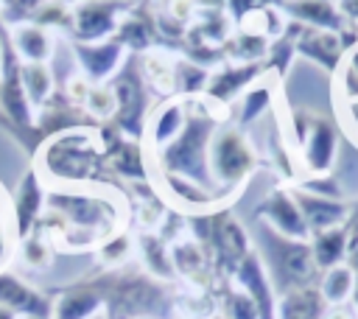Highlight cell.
<instances>
[{
  "instance_id": "1",
  "label": "cell",
  "mask_w": 358,
  "mask_h": 319,
  "mask_svg": "<svg viewBox=\"0 0 358 319\" xmlns=\"http://www.w3.org/2000/svg\"><path fill=\"white\" fill-rule=\"evenodd\" d=\"M103 297L106 319H154L171 311L168 288L145 271L112 269L90 280Z\"/></svg>"
},
{
  "instance_id": "2",
  "label": "cell",
  "mask_w": 358,
  "mask_h": 319,
  "mask_svg": "<svg viewBox=\"0 0 358 319\" xmlns=\"http://www.w3.org/2000/svg\"><path fill=\"white\" fill-rule=\"evenodd\" d=\"M187 106H190V115H187L182 134L157 151L159 173H176V176H185L190 182L218 190L210 176V140L215 129L221 126V120L207 109L210 104L204 98H201V109H196L193 98H187Z\"/></svg>"
},
{
  "instance_id": "3",
  "label": "cell",
  "mask_w": 358,
  "mask_h": 319,
  "mask_svg": "<svg viewBox=\"0 0 358 319\" xmlns=\"http://www.w3.org/2000/svg\"><path fill=\"white\" fill-rule=\"evenodd\" d=\"M257 255L263 260V269L274 285V294L282 297L296 288H308L319 283V269L310 252V241H296L274 232L263 221H257L255 229Z\"/></svg>"
},
{
  "instance_id": "4",
  "label": "cell",
  "mask_w": 358,
  "mask_h": 319,
  "mask_svg": "<svg viewBox=\"0 0 358 319\" xmlns=\"http://www.w3.org/2000/svg\"><path fill=\"white\" fill-rule=\"evenodd\" d=\"M103 146L90 129H67L56 137H50L42 146V165L45 173L64 185H81L98 176L103 162Z\"/></svg>"
},
{
  "instance_id": "5",
  "label": "cell",
  "mask_w": 358,
  "mask_h": 319,
  "mask_svg": "<svg viewBox=\"0 0 358 319\" xmlns=\"http://www.w3.org/2000/svg\"><path fill=\"white\" fill-rule=\"evenodd\" d=\"M257 151L241 126H218L210 140V176L224 193H238L257 171Z\"/></svg>"
},
{
  "instance_id": "6",
  "label": "cell",
  "mask_w": 358,
  "mask_h": 319,
  "mask_svg": "<svg viewBox=\"0 0 358 319\" xmlns=\"http://www.w3.org/2000/svg\"><path fill=\"white\" fill-rule=\"evenodd\" d=\"M204 249L213 260V271H224L229 280H232L235 269L241 266V260L252 252L249 232L229 213V207L210 210V232H207Z\"/></svg>"
},
{
  "instance_id": "7",
  "label": "cell",
  "mask_w": 358,
  "mask_h": 319,
  "mask_svg": "<svg viewBox=\"0 0 358 319\" xmlns=\"http://www.w3.org/2000/svg\"><path fill=\"white\" fill-rule=\"evenodd\" d=\"M117 109L112 118V126L129 137V140H140L145 134V123H148V101H145V81L143 73L134 67H123L112 81H109Z\"/></svg>"
},
{
  "instance_id": "8",
  "label": "cell",
  "mask_w": 358,
  "mask_h": 319,
  "mask_svg": "<svg viewBox=\"0 0 358 319\" xmlns=\"http://www.w3.org/2000/svg\"><path fill=\"white\" fill-rule=\"evenodd\" d=\"M126 8L112 0H84L70 6V34L73 42H103L112 39Z\"/></svg>"
},
{
  "instance_id": "9",
  "label": "cell",
  "mask_w": 358,
  "mask_h": 319,
  "mask_svg": "<svg viewBox=\"0 0 358 319\" xmlns=\"http://www.w3.org/2000/svg\"><path fill=\"white\" fill-rule=\"evenodd\" d=\"M338 129L322 115H310L308 132L299 143V160L305 176H327L338 160Z\"/></svg>"
},
{
  "instance_id": "10",
  "label": "cell",
  "mask_w": 358,
  "mask_h": 319,
  "mask_svg": "<svg viewBox=\"0 0 358 319\" xmlns=\"http://www.w3.org/2000/svg\"><path fill=\"white\" fill-rule=\"evenodd\" d=\"M42 210H48V187L42 185L39 168L31 165L20 176L14 199H11V227H14V238L17 241L28 238L39 227Z\"/></svg>"
},
{
  "instance_id": "11",
  "label": "cell",
  "mask_w": 358,
  "mask_h": 319,
  "mask_svg": "<svg viewBox=\"0 0 358 319\" xmlns=\"http://www.w3.org/2000/svg\"><path fill=\"white\" fill-rule=\"evenodd\" d=\"M0 106L14 126L36 129V109L31 106V101L25 95V84H22V62L8 48V39H6L3 70H0Z\"/></svg>"
},
{
  "instance_id": "12",
  "label": "cell",
  "mask_w": 358,
  "mask_h": 319,
  "mask_svg": "<svg viewBox=\"0 0 358 319\" xmlns=\"http://www.w3.org/2000/svg\"><path fill=\"white\" fill-rule=\"evenodd\" d=\"M73 56L90 84H109L126 62V48L112 36L103 42H73Z\"/></svg>"
},
{
  "instance_id": "13",
  "label": "cell",
  "mask_w": 358,
  "mask_h": 319,
  "mask_svg": "<svg viewBox=\"0 0 358 319\" xmlns=\"http://www.w3.org/2000/svg\"><path fill=\"white\" fill-rule=\"evenodd\" d=\"M257 221H263L266 227H271L274 232L285 235V238H296V241H308V224L299 213V204L291 193V187H274L263 196V201L255 210Z\"/></svg>"
},
{
  "instance_id": "14",
  "label": "cell",
  "mask_w": 358,
  "mask_h": 319,
  "mask_svg": "<svg viewBox=\"0 0 358 319\" xmlns=\"http://www.w3.org/2000/svg\"><path fill=\"white\" fill-rule=\"evenodd\" d=\"M280 11H282L288 20L299 22V25H305V28L333 31V34H341V36L358 34V28H352V25L341 17L336 0H282V3H280Z\"/></svg>"
},
{
  "instance_id": "15",
  "label": "cell",
  "mask_w": 358,
  "mask_h": 319,
  "mask_svg": "<svg viewBox=\"0 0 358 319\" xmlns=\"http://www.w3.org/2000/svg\"><path fill=\"white\" fill-rule=\"evenodd\" d=\"M232 283L252 297V302L257 308V319H277V294H274V285H271V280L263 269V260L255 249L241 260V266L232 274Z\"/></svg>"
},
{
  "instance_id": "16",
  "label": "cell",
  "mask_w": 358,
  "mask_h": 319,
  "mask_svg": "<svg viewBox=\"0 0 358 319\" xmlns=\"http://www.w3.org/2000/svg\"><path fill=\"white\" fill-rule=\"evenodd\" d=\"M6 39L22 64H50L56 56V36L50 28L39 25V22L8 25Z\"/></svg>"
},
{
  "instance_id": "17",
  "label": "cell",
  "mask_w": 358,
  "mask_h": 319,
  "mask_svg": "<svg viewBox=\"0 0 358 319\" xmlns=\"http://www.w3.org/2000/svg\"><path fill=\"white\" fill-rule=\"evenodd\" d=\"M263 73H266L263 64L229 62V64L218 67L215 73H210V81H207V90H204V101H210L213 106H227L229 101L241 98Z\"/></svg>"
},
{
  "instance_id": "18",
  "label": "cell",
  "mask_w": 358,
  "mask_h": 319,
  "mask_svg": "<svg viewBox=\"0 0 358 319\" xmlns=\"http://www.w3.org/2000/svg\"><path fill=\"white\" fill-rule=\"evenodd\" d=\"M0 308H8L17 316H36V319H50L53 299L25 280H20L11 271H0Z\"/></svg>"
},
{
  "instance_id": "19",
  "label": "cell",
  "mask_w": 358,
  "mask_h": 319,
  "mask_svg": "<svg viewBox=\"0 0 358 319\" xmlns=\"http://www.w3.org/2000/svg\"><path fill=\"white\" fill-rule=\"evenodd\" d=\"M347 42L341 34H333V31H319V28H305L302 25V34L296 39V56H305L310 62H316L319 67H324L327 73H338L344 56H347Z\"/></svg>"
},
{
  "instance_id": "20",
  "label": "cell",
  "mask_w": 358,
  "mask_h": 319,
  "mask_svg": "<svg viewBox=\"0 0 358 319\" xmlns=\"http://www.w3.org/2000/svg\"><path fill=\"white\" fill-rule=\"evenodd\" d=\"M296 204H299V213L308 224V232H324V229H333V227H341L350 215V201H341V199H327V196H316V193H308L302 187H291Z\"/></svg>"
},
{
  "instance_id": "21",
  "label": "cell",
  "mask_w": 358,
  "mask_h": 319,
  "mask_svg": "<svg viewBox=\"0 0 358 319\" xmlns=\"http://www.w3.org/2000/svg\"><path fill=\"white\" fill-rule=\"evenodd\" d=\"M187 115H190V106H187V98H165L151 115H148V123H145V140L154 151L165 148L171 140H176L187 123Z\"/></svg>"
},
{
  "instance_id": "22",
  "label": "cell",
  "mask_w": 358,
  "mask_h": 319,
  "mask_svg": "<svg viewBox=\"0 0 358 319\" xmlns=\"http://www.w3.org/2000/svg\"><path fill=\"white\" fill-rule=\"evenodd\" d=\"M171 260H173L176 277L190 283L196 291H207L210 277H213V260L201 243H196L193 238L173 241L171 243Z\"/></svg>"
},
{
  "instance_id": "23",
  "label": "cell",
  "mask_w": 358,
  "mask_h": 319,
  "mask_svg": "<svg viewBox=\"0 0 358 319\" xmlns=\"http://www.w3.org/2000/svg\"><path fill=\"white\" fill-rule=\"evenodd\" d=\"M95 313H103V297L90 280L73 283L53 297L50 319H92Z\"/></svg>"
},
{
  "instance_id": "24",
  "label": "cell",
  "mask_w": 358,
  "mask_h": 319,
  "mask_svg": "<svg viewBox=\"0 0 358 319\" xmlns=\"http://www.w3.org/2000/svg\"><path fill=\"white\" fill-rule=\"evenodd\" d=\"M162 176V190L171 201H176L179 207H187V210H196V213H207V210H218L224 207L221 201L229 199V193L224 190H213V187H204L199 182H190L185 176H176V173H159Z\"/></svg>"
},
{
  "instance_id": "25",
  "label": "cell",
  "mask_w": 358,
  "mask_h": 319,
  "mask_svg": "<svg viewBox=\"0 0 358 319\" xmlns=\"http://www.w3.org/2000/svg\"><path fill=\"white\" fill-rule=\"evenodd\" d=\"M134 249L140 252V260H143L145 274H151L159 283L176 280L173 260H171V243L159 232H140L134 238Z\"/></svg>"
},
{
  "instance_id": "26",
  "label": "cell",
  "mask_w": 358,
  "mask_h": 319,
  "mask_svg": "<svg viewBox=\"0 0 358 319\" xmlns=\"http://www.w3.org/2000/svg\"><path fill=\"white\" fill-rule=\"evenodd\" d=\"M327 305L316 285L277 297V319H324Z\"/></svg>"
},
{
  "instance_id": "27",
  "label": "cell",
  "mask_w": 358,
  "mask_h": 319,
  "mask_svg": "<svg viewBox=\"0 0 358 319\" xmlns=\"http://www.w3.org/2000/svg\"><path fill=\"white\" fill-rule=\"evenodd\" d=\"M308 241H310V252H313L319 274L338 266V263H347V229H344V224L324 229V232H313Z\"/></svg>"
},
{
  "instance_id": "28",
  "label": "cell",
  "mask_w": 358,
  "mask_h": 319,
  "mask_svg": "<svg viewBox=\"0 0 358 319\" xmlns=\"http://www.w3.org/2000/svg\"><path fill=\"white\" fill-rule=\"evenodd\" d=\"M322 299L327 308H344L350 299H352V288H355V271L350 263H338L327 271L319 274V283H316Z\"/></svg>"
},
{
  "instance_id": "29",
  "label": "cell",
  "mask_w": 358,
  "mask_h": 319,
  "mask_svg": "<svg viewBox=\"0 0 358 319\" xmlns=\"http://www.w3.org/2000/svg\"><path fill=\"white\" fill-rule=\"evenodd\" d=\"M22 84H25V95L31 106L39 115L53 101V92H56L53 64H22Z\"/></svg>"
},
{
  "instance_id": "30",
  "label": "cell",
  "mask_w": 358,
  "mask_h": 319,
  "mask_svg": "<svg viewBox=\"0 0 358 319\" xmlns=\"http://www.w3.org/2000/svg\"><path fill=\"white\" fill-rule=\"evenodd\" d=\"M271 101H274V87H271V81H266V73H263V76L238 98V126L243 129V126L255 123L257 118H263V115L268 112Z\"/></svg>"
},
{
  "instance_id": "31",
  "label": "cell",
  "mask_w": 358,
  "mask_h": 319,
  "mask_svg": "<svg viewBox=\"0 0 358 319\" xmlns=\"http://www.w3.org/2000/svg\"><path fill=\"white\" fill-rule=\"evenodd\" d=\"M98 252V263L112 271V269H123L129 263V257L134 255V238L126 229H115L106 238H101V243L95 246Z\"/></svg>"
},
{
  "instance_id": "32",
  "label": "cell",
  "mask_w": 358,
  "mask_h": 319,
  "mask_svg": "<svg viewBox=\"0 0 358 319\" xmlns=\"http://www.w3.org/2000/svg\"><path fill=\"white\" fill-rule=\"evenodd\" d=\"M143 81H148L162 95H176V62L162 53H148L143 59Z\"/></svg>"
},
{
  "instance_id": "33",
  "label": "cell",
  "mask_w": 358,
  "mask_h": 319,
  "mask_svg": "<svg viewBox=\"0 0 358 319\" xmlns=\"http://www.w3.org/2000/svg\"><path fill=\"white\" fill-rule=\"evenodd\" d=\"M115 39L126 48V50H134V53H145L154 42H157V34L151 31V25L143 20V17H134V14H123L117 31H115Z\"/></svg>"
},
{
  "instance_id": "34",
  "label": "cell",
  "mask_w": 358,
  "mask_h": 319,
  "mask_svg": "<svg viewBox=\"0 0 358 319\" xmlns=\"http://www.w3.org/2000/svg\"><path fill=\"white\" fill-rule=\"evenodd\" d=\"M210 70L199 62H176V98L199 95L207 90Z\"/></svg>"
},
{
  "instance_id": "35",
  "label": "cell",
  "mask_w": 358,
  "mask_h": 319,
  "mask_svg": "<svg viewBox=\"0 0 358 319\" xmlns=\"http://www.w3.org/2000/svg\"><path fill=\"white\" fill-rule=\"evenodd\" d=\"M20 257L28 269H45L50 266V257H53V249H50V235H45L39 227L20 241Z\"/></svg>"
},
{
  "instance_id": "36",
  "label": "cell",
  "mask_w": 358,
  "mask_h": 319,
  "mask_svg": "<svg viewBox=\"0 0 358 319\" xmlns=\"http://www.w3.org/2000/svg\"><path fill=\"white\" fill-rule=\"evenodd\" d=\"M81 109L92 118V120H112L115 118V109H117V101H115V92L109 84H92Z\"/></svg>"
},
{
  "instance_id": "37",
  "label": "cell",
  "mask_w": 358,
  "mask_h": 319,
  "mask_svg": "<svg viewBox=\"0 0 358 319\" xmlns=\"http://www.w3.org/2000/svg\"><path fill=\"white\" fill-rule=\"evenodd\" d=\"M221 316L224 319H257V308H255L252 297L232 283L224 291V313Z\"/></svg>"
},
{
  "instance_id": "38",
  "label": "cell",
  "mask_w": 358,
  "mask_h": 319,
  "mask_svg": "<svg viewBox=\"0 0 358 319\" xmlns=\"http://www.w3.org/2000/svg\"><path fill=\"white\" fill-rule=\"evenodd\" d=\"M338 90H341V98L347 104H355L358 101V45H352L338 67Z\"/></svg>"
},
{
  "instance_id": "39",
  "label": "cell",
  "mask_w": 358,
  "mask_h": 319,
  "mask_svg": "<svg viewBox=\"0 0 358 319\" xmlns=\"http://www.w3.org/2000/svg\"><path fill=\"white\" fill-rule=\"evenodd\" d=\"M50 0H6L0 17L8 25H20V22H36V17L42 14V8Z\"/></svg>"
},
{
  "instance_id": "40",
  "label": "cell",
  "mask_w": 358,
  "mask_h": 319,
  "mask_svg": "<svg viewBox=\"0 0 358 319\" xmlns=\"http://www.w3.org/2000/svg\"><path fill=\"white\" fill-rule=\"evenodd\" d=\"M336 6H338V11H341V17H344L352 28H358V0H336Z\"/></svg>"
},
{
  "instance_id": "41",
  "label": "cell",
  "mask_w": 358,
  "mask_h": 319,
  "mask_svg": "<svg viewBox=\"0 0 358 319\" xmlns=\"http://www.w3.org/2000/svg\"><path fill=\"white\" fill-rule=\"evenodd\" d=\"M347 263H350V266H352V271H355V288H352V299H350V302H352V311L358 313V252H355Z\"/></svg>"
},
{
  "instance_id": "42",
  "label": "cell",
  "mask_w": 358,
  "mask_h": 319,
  "mask_svg": "<svg viewBox=\"0 0 358 319\" xmlns=\"http://www.w3.org/2000/svg\"><path fill=\"white\" fill-rule=\"evenodd\" d=\"M8 255H11V241H8L6 232H0V271H3V266L8 260Z\"/></svg>"
},
{
  "instance_id": "43",
  "label": "cell",
  "mask_w": 358,
  "mask_h": 319,
  "mask_svg": "<svg viewBox=\"0 0 358 319\" xmlns=\"http://www.w3.org/2000/svg\"><path fill=\"white\" fill-rule=\"evenodd\" d=\"M324 319H355V313H350L347 308H330L324 313Z\"/></svg>"
},
{
  "instance_id": "44",
  "label": "cell",
  "mask_w": 358,
  "mask_h": 319,
  "mask_svg": "<svg viewBox=\"0 0 358 319\" xmlns=\"http://www.w3.org/2000/svg\"><path fill=\"white\" fill-rule=\"evenodd\" d=\"M3 53H6V31H0V70H3Z\"/></svg>"
},
{
  "instance_id": "45",
  "label": "cell",
  "mask_w": 358,
  "mask_h": 319,
  "mask_svg": "<svg viewBox=\"0 0 358 319\" xmlns=\"http://www.w3.org/2000/svg\"><path fill=\"white\" fill-rule=\"evenodd\" d=\"M0 319H17V313H11L8 308H0Z\"/></svg>"
},
{
  "instance_id": "46",
  "label": "cell",
  "mask_w": 358,
  "mask_h": 319,
  "mask_svg": "<svg viewBox=\"0 0 358 319\" xmlns=\"http://www.w3.org/2000/svg\"><path fill=\"white\" fill-rule=\"evenodd\" d=\"M56 3H64V6H76V3H84V0H56Z\"/></svg>"
},
{
  "instance_id": "47",
  "label": "cell",
  "mask_w": 358,
  "mask_h": 319,
  "mask_svg": "<svg viewBox=\"0 0 358 319\" xmlns=\"http://www.w3.org/2000/svg\"><path fill=\"white\" fill-rule=\"evenodd\" d=\"M92 319H106V316H103V313H95V316H92Z\"/></svg>"
},
{
  "instance_id": "48",
  "label": "cell",
  "mask_w": 358,
  "mask_h": 319,
  "mask_svg": "<svg viewBox=\"0 0 358 319\" xmlns=\"http://www.w3.org/2000/svg\"><path fill=\"white\" fill-rule=\"evenodd\" d=\"M210 319H224V316H221V313H213V316H210Z\"/></svg>"
},
{
  "instance_id": "49",
  "label": "cell",
  "mask_w": 358,
  "mask_h": 319,
  "mask_svg": "<svg viewBox=\"0 0 358 319\" xmlns=\"http://www.w3.org/2000/svg\"><path fill=\"white\" fill-rule=\"evenodd\" d=\"M17 319H36V316H17Z\"/></svg>"
},
{
  "instance_id": "50",
  "label": "cell",
  "mask_w": 358,
  "mask_h": 319,
  "mask_svg": "<svg viewBox=\"0 0 358 319\" xmlns=\"http://www.w3.org/2000/svg\"><path fill=\"white\" fill-rule=\"evenodd\" d=\"M3 6H6V0H0V8H3Z\"/></svg>"
}]
</instances>
